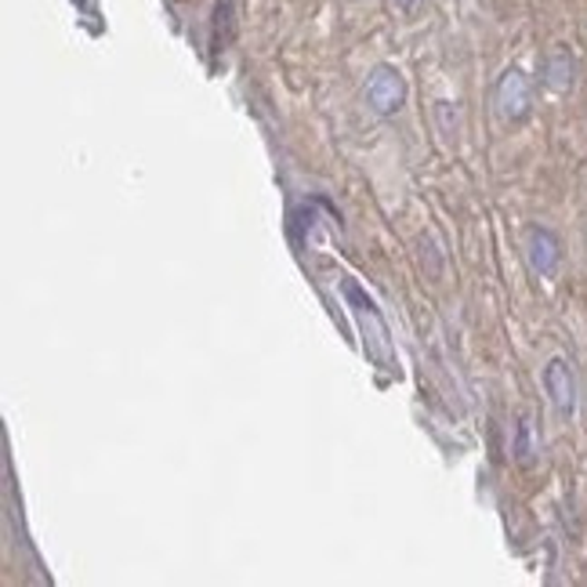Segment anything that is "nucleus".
<instances>
[{
	"label": "nucleus",
	"instance_id": "obj_1",
	"mask_svg": "<svg viewBox=\"0 0 587 587\" xmlns=\"http://www.w3.org/2000/svg\"><path fill=\"white\" fill-rule=\"evenodd\" d=\"M341 298L349 305V312L359 327V341H363V352L367 359L378 370L392 373L399 378V352H395V338L389 330V319L378 309V301L370 298L367 287H359L352 276H341Z\"/></svg>",
	"mask_w": 587,
	"mask_h": 587
},
{
	"label": "nucleus",
	"instance_id": "obj_2",
	"mask_svg": "<svg viewBox=\"0 0 587 587\" xmlns=\"http://www.w3.org/2000/svg\"><path fill=\"white\" fill-rule=\"evenodd\" d=\"M533 105H537V84L523 65H508L497 76V87H493V110L508 127H523L533 116Z\"/></svg>",
	"mask_w": 587,
	"mask_h": 587
},
{
	"label": "nucleus",
	"instance_id": "obj_3",
	"mask_svg": "<svg viewBox=\"0 0 587 587\" xmlns=\"http://www.w3.org/2000/svg\"><path fill=\"white\" fill-rule=\"evenodd\" d=\"M406 95H410L406 76L399 73L395 65H389V62L373 65L370 76H367V84H363V102H367V110L373 116H381V120L399 116V113H403V105H406Z\"/></svg>",
	"mask_w": 587,
	"mask_h": 587
},
{
	"label": "nucleus",
	"instance_id": "obj_4",
	"mask_svg": "<svg viewBox=\"0 0 587 587\" xmlns=\"http://www.w3.org/2000/svg\"><path fill=\"white\" fill-rule=\"evenodd\" d=\"M523 255L529 272L537 279H555L563 272V261H566V247H563V236L548 225H529L523 233Z\"/></svg>",
	"mask_w": 587,
	"mask_h": 587
},
{
	"label": "nucleus",
	"instance_id": "obj_5",
	"mask_svg": "<svg viewBox=\"0 0 587 587\" xmlns=\"http://www.w3.org/2000/svg\"><path fill=\"white\" fill-rule=\"evenodd\" d=\"M540 384H544V395H548L552 410L558 413L563 421H569L573 413H577V373H573V363L566 356H552L548 363L540 370Z\"/></svg>",
	"mask_w": 587,
	"mask_h": 587
},
{
	"label": "nucleus",
	"instance_id": "obj_6",
	"mask_svg": "<svg viewBox=\"0 0 587 587\" xmlns=\"http://www.w3.org/2000/svg\"><path fill=\"white\" fill-rule=\"evenodd\" d=\"M577 76H580V65L577 55L566 48V44H555L548 48V55L540 62V84L544 91H552V95H569L573 87H577Z\"/></svg>",
	"mask_w": 587,
	"mask_h": 587
},
{
	"label": "nucleus",
	"instance_id": "obj_7",
	"mask_svg": "<svg viewBox=\"0 0 587 587\" xmlns=\"http://www.w3.org/2000/svg\"><path fill=\"white\" fill-rule=\"evenodd\" d=\"M537 453H540V435H537V424H533L529 413L515 421V432H512V457L518 468H533L537 464Z\"/></svg>",
	"mask_w": 587,
	"mask_h": 587
},
{
	"label": "nucleus",
	"instance_id": "obj_8",
	"mask_svg": "<svg viewBox=\"0 0 587 587\" xmlns=\"http://www.w3.org/2000/svg\"><path fill=\"white\" fill-rule=\"evenodd\" d=\"M236 40V0H215V16H210V51L222 55Z\"/></svg>",
	"mask_w": 587,
	"mask_h": 587
},
{
	"label": "nucleus",
	"instance_id": "obj_9",
	"mask_svg": "<svg viewBox=\"0 0 587 587\" xmlns=\"http://www.w3.org/2000/svg\"><path fill=\"white\" fill-rule=\"evenodd\" d=\"M418 258H421V269L429 272L432 284H439V279H443V269H446V255L439 250V244H435L432 233H424V236L418 239Z\"/></svg>",
	"mask_w": 587,
	"mask_h": 587
},
{
	"label": "nucleus",
	"instance_id": "obj_10",
	"mask_svg": "<svg viewBox=\"0 0 587 587\" xmlns=\"http://www.w3.org/2000/svg\"><path fill=\"white\" fill-rule=\"evenodd\" d=\"M395 11H403V16H418V11L424 8V0H392Z\"/></svg>",
	"mask_w": 587,
	"mask_h": 587
}]
</instances>
